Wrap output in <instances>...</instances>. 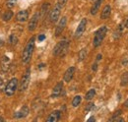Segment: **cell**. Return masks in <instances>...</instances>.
I'll return each instance as SVG.
<instances>
[{
	"mask_svg": "<svg viewBox=\"0 0 128 122\" xmlns=\"http://www.w3.org/2000/svg\"><path fill=\"white\" fill-rule=\"evenodd\" d=\"M96 69H98V64H96V63H94V64H93V66H92V70L96 72Z\"/></svg>",
	"mask_w": 128,
	"mask_h": 122,
	"instance_id": "30",
	"label": "cell"
},
{
	"mask_svg": "<svg viewBox=\"0 0 128 122\" xmlns=\"http://www.w3.org/2000/svg\"><path fill=\"white\" fill-rule=\"evenodd\" d=\"M29 113H30L29 107L27 106H23L22 108L15 113L14 116H15L16 118H25V117H27V116L29 115Z\"/></svg>",
	"mask_w": 128,
	"mask_h": 122,
	"instance_id": "12",
	"label": "cell"
},
{
	"mask_svg": "<svg viewBox=\"0 0 128 122\" xmlns=\"http://www.w3.org/2000/svg\"><path fill=\"white\" fill-rule=\"evenodd\" d=\"M29 18V12L26 10H22L20 12H18L16 15V20L18 22H26Z\"/></svg>",
	"mask_w": 128,
	"mask_h": 122,
	"instance_id": "14",
	"label": "cell"
},
{
	"mask_svg": "<svg viewBox=\"0 0 128 122\" xmlns=\"http://www.w3.org/2000/svg\"><path fill=\"white\" fill-rule=\"evenodd\" d=\"M34 49V38H32L28 44H26L24 50H23V54H22V61L24 63H28L31 60L32 56V52Z\"/></svg>",
	"mask_w": 128,
	"mask_h": 122,
	"instance_id": "1",
	"label": "cell"
},
{
	"mask_svg": "<svg viewBox=\"0 0 128 122\" xmlns=\"http://www.w3.org/2000/svg\"><path fill=\"white\" fill-rule=\"evenodd\" d=\"M95 96H96V91H95L94 89H91V90H89L88 92L86 94L85 100H91L92 98H94Z\"/></svg>",
	"mask_w": 128,
	"mask_h": 122,
	"instance_id": "21",
	"label": "cell"
},
{
	"mask_svg": "<svg viewBox=\"0 0 128 122\" xmlns=\"http://www.w3.org/2000/svg\"><path fill=\"white\" fill-rule=\"evenodd\" d=\"M122 24L121 25H119V27L116 29V30L114 32V34H113V38L116 40V38H120V36H121V32H122Z\"/></svg>",
	"mask_w": 128,
	"mask_h": 122,
	"instance_id": "24",
	"label": "cell"
},
{
	"mask_svg": "<svg viewBox=\"0 0 128 122\" xmlns=\"http://www.w3.org/2000/svg\"><path fill=\"white\" fill-rule=\"evenodd\" d=\"M66 24H67V18L64 16L60 19V21H59V23H58V25L55 29V36H59L62 34V32L66 27Z\"/></svg>",
	"mask_w": 128,
	"mask_h": 122,
	"instance_id": "8",
	"label": "cell"
},
{
	"mask_svg": "<svg viewBox=\"0 0 128 122\" xmlns=\"http://www.w3.org/2000/svg\"><path fill=\"white\" fill-rule=\"evenodd\" d=\"M69 47V42L67 40H61L53 48V55L54 56H64Z\"/></svg>",
	"mask_w": 128,
	"mask_h": 122,
	"instance_id": "2",
	"label": "cell"
},
{
	"mask_svg": "<svg viewBox=\"0 0 128 122\" xmlns=\"http://www.w3.org/2000/svg\"><path fill=\"white\" fill-rule=\"evenodd\" d=\"M9 40H10L11 44H13V46H16L17 44H18V38H17L15 34H11L9 36Z\"/></svg>",
	"mask_w": 128,
	"mask_h": 122,
	"instance_id": "25",
	"label": "cell"
},
{
	"mask_svg": "<svg viewBox=\"0 0 128 122\" xmlns=\"http://www.w3.org/2000/svg\"><path fill=\"white\" fill-rule=\"evenodd\" d=\"M3 46H4V40L2 38H0V47H2Z\"/></svg>",
	"mask_w": 128,
	"mask_h": 122,
	"instance_id": "32",
	"label": "cell"
},
{
	"mask_svg": "<svg viewBox=\"0 0 128 122\" xmlns=\"http://www.w3.org/2000/svg\"><path fill=\"white\" fill-rule=\"evenodd\" d=\"M30 81H31V70L30 69H27L25 74L23 75L21 81H20V85H19V90L20 92H25L28 87H29V84H30Z\"/></svg>",
	"mask_w": 128,
	"mask_h": 122,
	"instance_id": "4",
	"label": "cell"
},
{
	"mask_svg": "<svg viewBox=\"0 0 128 122\" xmlns=\"http://www.w3.org/2000/svg\"><path fill=\"white\" fill-rule=\"evenodd\" d=\"M16 3H17V0H7V2H6V6H7L8 8H12V7L15 6Z\"/></svg>",
	"mask_w": 128,
	"mask_h": 122,
	"instance_id": "26",
	"label": "cell"
},
{
	"mask_svg": "<svg viewBox=\"0 0 128 122\" xmlns=\"http://www.w3.org/2000/svg\"><path fill=\"white\" fill-rule=\"evenodd\" d=\"M74 73H75V67H74V66L69 67V68L65 71V73H64V76H63L64 81H65V82H67V83H69V82L73 79Z\"/></svg>",
	"mask_w": 128,
	"mask_h": 122,
	"instance_id": "13",
	"label": "cell"
},
{
	"mask_svg": "<svg viewBox=\"0 0 128 122\" xmlns=\"http://www.w3.org/2000/svg\"><path fill=\"white\" fill-rule=\"evenodd\" d=\"M61 10H62V7L59 5V4H56L53 9L51 10L50 14H49V19H50V22L51 23H55L58 21L59 17H60V13H61Z\"/></svg>",
	"mask_w": 128,
	"mask_h": 122,
	"instance_id": "6",
	"label": "cell"
},
{
	"mask_svg": "<svg viewBox=\"0 0 128 122\" xmlns=\"http://www.w3.org/2000/svg\"><path fill=\"white\" fill-rule=\"evenodd\" d=\"M48 7H49V4L48 3H44L42 6V9H40V12L38 13L40 14V16L42 18V17H44V15H46V13L48 12Z\"/></svg>",
	"mask_w": 128,
	"mask_h": 122,
	"instance_id": "22",
	"label": "cell"
},
{
	"mask_svg": "<svg viewBox=\"0 0 128 122\" xmlns=\"http://www.w3.org/2000/svg\"><path fill=\"white\" fill-rule=\"evenodd\" d=\"M124 27H125L126 29H128V19L126 20V22H125V24H124Z\"/></svg>",
	"mask_w": 128,
	"mask_h": 122,
	"instance_id": "35",
	"label": "cell"
},
{
	"mask_svg": "<svg viewBox=\"0 0 128 122\" xmlns=\"http://www.w3.org/2000/svg\"><path fill=\"white\" fill-rule=\"evenodd\" d=\"M63 91V83L62 82H58L56 84V86L53 88V91H52V94H51V98H58L61 96Z\"/></svg>",
	"mask_w": 128,
	"mask_h": 122,
	"instance_id": "10",
	"label": "cell"
},
{
	"mask_svg": "<svg viewBox=\"0 0 128 122\" xmlns=\"http://www.w3.org/2000/svg\"><path fill=\"white\" fill-rule=\"evenodd\" d=\"M67 1H68V0H58V1H57V4H59V5H60V6L63 8L64 5L67 3Z\"/></svg>",
	"mask_w": 128,
	"mask_h": 122,
	"instance_id": "27",
	"label": "cell"
},
{
	"mask_svg": "<svg viewBox=\"0 0 128 122\" xmlns=\"http://www.w3.org/2000/svg\"><path fill=\"white\" fill-rule=\"evenodd\" d=\"M81 102H82V98H81V96H76L72 100V106L77 107L81 104Z\"/></svg>",
	"mask_w": 128,
	"mask_h": 122,
	"instance_id": "23",
	"label": "cell"
},
{
	"mask_svg": "<svg viewBox=\"0 0 128 122\" xmlns=\"http://www.w3.org/2000/svg\"><path fill=\"white\" fill-rule=\"evenodd\" d=\"M87 54H88V50L87 48H83L79 51V54H78V58H79V61H83L86 59L87 57Z\"/></svg>",
	"mask_w": 128,
	"mask_h": 122,
	"instance_id": "19",
	"label": "cell"
},
{
	"mask_svg": "<svg viewBox=\"0 0 128 122\" xmlns=\"http://www.w3.org/2000/svg\"><path fill=\"white\" fill-rule=\"evenodd\" d=\"M112 13V7L110 5H106L102 11V14H100V19L102 20H106L108 18H110Z\"/></svg>",
	"mask_w": 128,
	"mask_h": 122,
	"instance_id": "15",
	"label": "cell"
},
{
	"mask_svg": "<svg viewBox=\"0 0 128 122\" xmlns=\"http://www.w3.org/2000/svg\"><path fill=\"white\" fill-rule=\"evenodd\" d=\"M124 106L127 107V108H128V98L126 100H125V102H124Z\"/></svg>",
	"mask_w": 128,
	"mask_h": 122,
	"instance_id": "33",
	"label": "cell"
},
{
	"mask_svg": "<svg viewBox=\"0 0 128 122\" xmlns=\"http://www.w3.org/2000/svg\"><path fill=\"white\" fill-rule=\"evenodd\" d=\"M106 32H108V28L106 26H102V28H100L95 32V38H94V42H93L94 47H98V46L102 44V40L106 38Z\"/></svg>",
	"mask_w": 128,
	"mask_h": 122,
	"instance_id": "3",
	"label": "cell"
},
{
	"mask_svg": "<svg viewBox=\"0 0 128 122\" xmlns=\"http://www.w3.org/2000/svg\"><path fill=\"white\" fill-rule=\"evenodd\" d=\"M93 106H94V104H92V102H91V104H89L86 106L85 110H86V111H90V110L93 108Z\"/></svg>",
	"mask_w": 128,
	"mask_h": 122,
	"instance_id": "28",
	"label": "cell"
},
{
	"mask_svg": "<svg viewBox=\"0 0 128 122\" xmlns=\"http://www.w3.org/2000/svg\"><path fill=\"white\" fill-rule=\"evenodd\" d=\"M102 54H98V55H96V61H100V60H102Z\"/></svg>",
	"mask_w": 128,
	"mask_h": 122,
	"instance_id": "31",
	"label": "cell"
},
{
	"mask_svg": "<svg viewBox=\"0 0 128 122\" xmlns=\"http://www.w3.org/2000/svg\"><path fill=\"white\" fill-rule=\"evenodd\" d=\"M44 66H46V64H40V65H38V68H40V69H42V67H44Z\"/></svg>",
	"mask_w": 128,
	"mask_h": 122,
	"instance_id": "36",
	"label": "cell"
},
{
	"mask_svg": "<svg viewBox=\"0 0 128 122\" xmlns=\"http://www.w3.org/2000/svg\"><path fill=\"white\" fill-rule=\"evenodd\" d=\"M102 2V0H96V2H95V4H94V5L92 6V8H91V14H92V15H96V13L98 12V9H100V7Z\"/></svg>",
	"mask_w": 128,
	"mask_h": 122,
	"instance_id": "17",
	"label": "cell"
},
{
	"mask_svg": "<svg viewBox=\"0 0 128 122\" xmlns=\"http://www.w3.org/2000/svg\"><path fill=\"white\" fill-rule=\"evenodd\" d=\"M17 87H18V79H17V78L11 79V80L7 83V85H6V87H5V90H4L6 96H12L15 94V92H16Z\"/></svg>",
	"mask_w": 128,
	"mask_h": 122,
	"instance_id": "5",
	"label": "cell"
},
{
	"mask_svg": "<svg viewBox=\"0 0 128 122\" xmlns=\"http://www.w3.org/2000/svg\"><path fill=\"white\" fill-rule=\"evenodd\" d=\"M60 118H61V111H60V110H54V111H52V112L48 115V117L46 118V121L57 122Z\"/></svg>",
	"mask_w": 128,
	"mask_h": 122,
	"instance_id": "11",
	"label": "cell"
},
{
	"mask_svg": "<svg viewBox=\"0 0 128 122\" xmlns=\"http://www.w3.org/2000/svg\"><path fill=\"white\" fill-rule=\"evenodd\" d=\"M88 121H95V117H90L89 119H88Z\"/></svg>",
	"mask_w": 128,
	"mask_h": 122,
	"instance_id": "34",
	"label": "cell"
},
{
	"mask_svg": "<svg viewBox=\"0 0 128 122\" xmlns=\"http://www.w3.org/2000/svg\"><path fill=\"white\" fill-rule=\"evenodd\" d=\"M38 19H40V14L36 13L32 17V19L30 20L29 22V25H28V30L30 32H34V30L36 29L38 27Z\"/></svg>",
	"mask_w": 128,
	"mask_h": 122,
	"instance_id": "9",
	"label": "cell"
},
{
	"mask_svg": "<svg viewBox=\"0 0 128 122\" xmlns=\"http://www.w3.org/2000/svg\"><path fill=\"white\" fill-rule=\"evenodd\" d=\"M46 40V36L44 34H40L38 36V40L40 42H42V40Z\"/></svg>",
	"mask_w": 128,
	"mask_h": 122,
	"instance_id": "29",
	"label": "cell"
},
{
	"mask_svg": "<svg viewBox=\"0 0 128 122\" xmlns=\"http://www.w3.org/2000/svg\"><path fill=\"white\" fill-rule=\"evenodd\" d=\"M86 26H87V19L84 18V19L81 20L80 24L78 25V28L76 29L75 34H74V38H79L81 36L84 34V32L86 30Z\"/></svg>",
	"mask_w": 128,
	"mask_h": 122,
	"instance_id": "7",
	"label": "cell"
},
{
	"mask_svg": "<svg viewBox=\"0 0 128 122\" xmlns=\"http://www.w3.org/2000/svg\"><path fill=\"white\" fill-rule=\"evenodd\" d=\"M127 84H128V72H124L121 75V78H120V85L122 87H124Z\"/></svg>",
	"mask_w": 128,
	"mask_h": 122,
	"instance_id": "20",
	"label": "cell"
},
{
	"mask_svg": "<svg viewBox=\"0 0 128 122\" xmlns=\"http://www.w3.org/2000/svg\"><path fill=\"white\" fill-rule=\"evenodd\" d=\"M10 63H11V61H10V58H9V57H7V56H4V57L2 58L1 67H2V70H3L4 72H6V71L9 69Z\"/></svg>",
	"mask_w": 128,
	"mask_h": 122,
	"instance_id": "16",
	"label": "cell"
},
{
	"mask_svg": "<svg viewBox=\"0 0 128 122\" xmlns=\"http://www.w3.org/2000/svg\"><path fill=\"white\" fill-rule=\"evenodd\" d=\"M14 15V13L12 12V10H8V11H6L3 16H2V20L4 21V22H8V21H10L11 19H12V17Z\"/></svg>",
	"mask_w": 128,
	"mask_h": 122,
	"instance_id": "18",
	"label": "cell"
},
{
	"mask_svg": "<svg viewBox=\"0 0 128 122\" xmlns=\"http://www.w3.org/2000/svg\"><path fill=\"white\" fill-rule=\"evenodd\" d=\"M4 121V118H3V117H1V116H0V122H3Z\"/></svg>",
	"mask_w": 128,
	"mask_h": 122,
	"instance_id": "37",
	"label": "cell"
}]
</instances>
